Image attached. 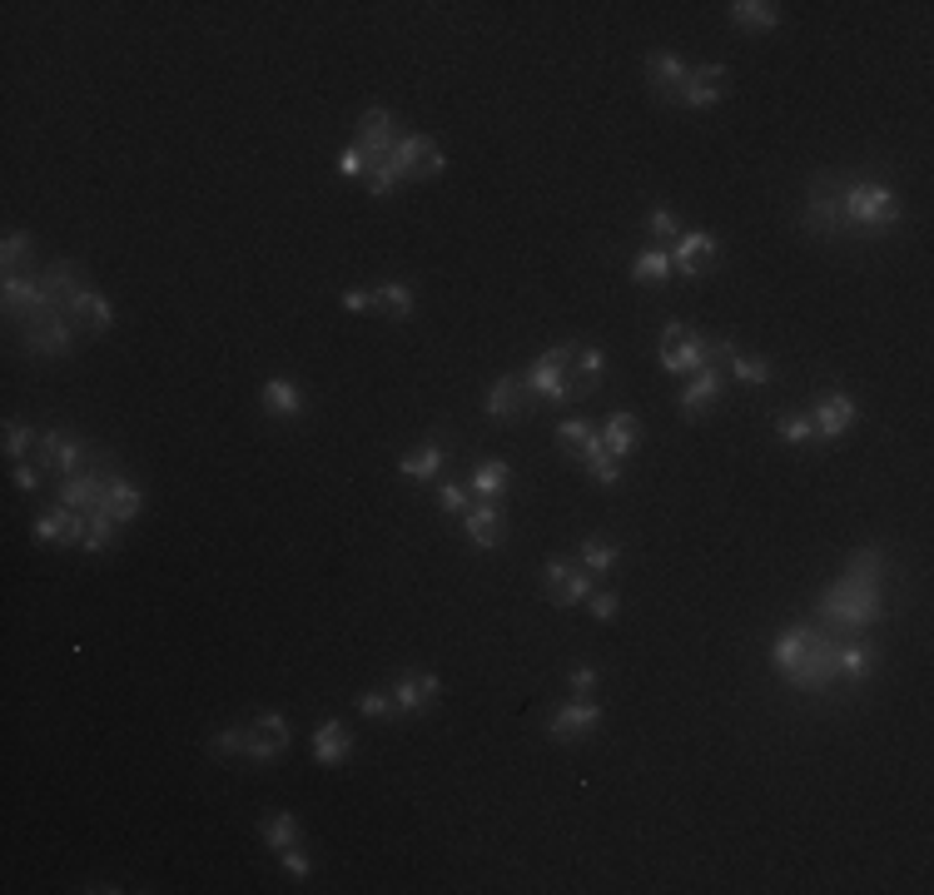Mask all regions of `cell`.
Here are the masks:
<instances>
[{
    "instance_id": "5b68a950",
    "label": "cell",
    "mask_w": 934,
    "mask_h": 895,
    "mask_svg": "<svg viewBox=\"0 0 934 895\" xmlns=\"http://www.w3.org/2000/svg\"><path fill=\"white\" fill-rule=\"evenodd\" d=\"M388 169H393L397 179H438L447 169V154L438 150V144L428 140V135H397V144L388 150V160H383Z\"/></svg>"
},
{
    "instance_id": "7a4b0ae2",
    "label": "cell",
    "mask_w": 934,
    "mask_h": 895,
    "mask_svg": "<svg viewBox=\"0 0 934 895\" xmlns=\"http://www.w3.org/2000/svg\"><path fill=\"white\" fill-rule=\"evenodd\" d=\"M841 224L845 239H885L905 224V204L885 179H845L841 175Z\"/></svg>"
},
{
    "instance_id": "7dc6e473",
    "label": "cell",
    "mask_w": 934,
    "mask_h": 895,
    "mask_svg": "<svg viewBox=\"0 0 934 895\" xmlns=\"http://www.w3.org/2000/svg\"><path fill=\"white\" fill-rule=\"evenodd\" d=\"M358 717H368V721L397 717V707H393V692H363V696H358Z\"/></svg>"
},
{
    "instance_id": "4dcf8cb0",
    "label": "cell",
    "mask_w": 934,
    "mask_h": 895,
    "mask_svg": "<svg viewBox=\"0 0 934 895\" xmlns=\"http://www.w3.org/2000/svg\"><path fill=\"white\" fill-rule=\"evenodd\" d=\"M810 627H816V622H791L785 632H775V642H771V661H775V671H781V677H791V671H795V661H800V652H806Z\"/></svg>"
},
{
    "instance_id": "8992f818",
    "label": "cell",
    "mask_w": 934,
    "mask_h": 895,
    "mask_svg": "<svg viewBox=\"0 0 934 895\" xmlns=\"http://www.w3.org/2000/svg\"><path fill=\"white\" fill-rule=\"evenodd\" d=\"M542 588H547L552 607L572 613V607H582V602L592 597L596 578L586 572V567H577V557H547V567H542Z\"/></svg>"
},
{
    "instance_id": "d6a6232c",
    "label": "cell",
    "mask_w": 934,
    "mask_h": 895,
    "mask_svg": "<svg viewBox=\"0 0 934 895\" xmlns=\"http://www.w3.org/2000/svg\"><path fill=\"white\" fill-rule=\"evenodd\" d=\"M621 563V547L617 542H602V538H586L582 547H577V567H586L592 578H611Z\"/></svg>"
},
{
    "instance_id": "f1b7e54d",
    "label": "cell",
    "mask_w": 934,
    "mask_h": 895,
    "mask_svg": "<svg viewBox=\"0 0 934 895\" xmlns=\"http://www.w3.org/2000/svg\"><path fill=\"white\" fill-rule=\"evenodd\" d=\"M686 75H691L686 60L666 55V50H652V55H646V80H652V90L661 94V100H666L671 90H681V85H686Z\"/></svg>"
},
{
    "instance_id": "11a10c76",
    "label": "cell",
    "mask_w": 934,
    "mask_h": 895,
    "mask_svg": "<svg viewBox=\"0 0 934 895\" xmlns=\"http://www.w3.org/2000/svg\"><path fill=\"white\" fill-rule=\"evenodd\" d=\"M40 472L46 468H25V463H15V488H21V493H40Z\"/></svg>"
},
{
    "instance_id": "d6986e66",
    "label": "cell",
    "mask_w": 934,
    "mask_h": 895,
    "mask_svg": "<svg viewBox=\"0 0 934 895\" xmlns=\"http://www.w3.org/2000/svg\"><path fill=\"white\" fill-rule=\"evenodd\" d=\"M870 671H875V647H870V642H860V636L835 642V682L864 686L870 682Z\"/></svg>"
},
{
    "instance_id": "f35d334b",
    "label": "cell",
    "mask_w": 934,
    "mask_h": 895,
    "mask_svg": "<svg viewBox=\"0 0 934 895\" xmlns=\"http://www.w3.org/2000/svg\"><path fill=\"white\" fill-rule=\"evenodd\" d=\"M274 756H283V746L274 742L269 731L258 727V721H249V742H244V761H254V766H269Z\"/></svg>"
},
{
    "instance_id": "f6af8a7d",
    "label": "cell",
    "mask_w": 934,
    "mask_h": 895,
    "mask_svg": "<svg viewBox=\"0 0 934 895\" xmlns=\"http://www.w3.org/2000/svg\"><path fill=\"white\" fill-rule=\"evenodd\" d=\"M244 742H249V727H219L210 736V752L214 756H244Z\"/></svg>"
},
{
    "instance_id": "ba28073f",
    "label": "cell",
    "mask_w": 934,
    "mask_h": 895,
    "mask_svg": "<svg viewBox=\"0 0 934 895\" xmlns=\"http://www.w3.org/2000/svg\"><path fill=\"white\" fill-rule=\"evenodd\" d=\"M810 424H816V443H835V438H845L860 424V403L845 389H830L810 403Z\"/></svg>"
},
{
    "instance_id": "83f0119b",
    "label": "cell",
    "mask_w": 934,
    "mask_h": 895,
    "mask_svg": "<svg viewBox=\"0 0 934 895\" xmlns=\"http://www.w3.org/2000/svg\"><path fill=\"white\" fill-rule=\"evenodd\" d=\"M0 299H5V318H15V324H21V318L40 304V274H5V289H0Z\"/></svg>"
},
{
    "instance_id": "9c48e42d",
    "label": "cell",
    "mask_w": 934,
    "mask_h": 895,
    "mask_svg": "<svg viewBox=\"0 0 934 895\" xmlns=\"http://www.w3.org/2000/svg\"><path fill=\"white\" fill-rule=\"evenodd\" d=\"M725 85H731V71L725 65H691L686 85L666 94V105H686V110H711L725 100Z\"/></svg>"
},
{
    "instance_id": "b9f144b4",
    "label": "cell",
    "mask_w": 934,
    "mask_h": 895,
    "mask_svg": "<svg viewBox=\"0 0 934 895\" xmlns=\"http://www.w3.org/2000/svg\"><path fill=\"white\" fill-rule=\"evenodd\" d=\"M30 254H36V239L25 235V229H11V235H5V249H0V264H5V274H15Z\"/></svg>"
},
{
    "instance_id": "8d00e7d4",
    "label": "cell",
    "mask_w": 934,
    "mask_h": 895,
    "mask_svg": "<svg viewBox=\"0 0 934 895\" xmlns=\"http://www.w3.org/2000/svg\"><path fill=\"white\" fill-rule=\"evenodd\" d=\"M374 304L383 308L388 318H413V289L403 279H388L374 289Z\"/></svg>"
},
{
    "instance_id": "52a82bcc",
    "label": "cell",
    "mask_w": 934,
    "mask_h": 895,
    "mask_svg": "<svg viewBox=\"0 0 934 895\" xmlns=\"http://www.w3.org/2000/svg\"><path fill=\"white\" fill-rule=\"evenodd\" d=\"M830 682H835V636H830V627L825 632L810 627L806 652H800V661H795V671H791V686H800V692H825Z\"/></svg>"
},
{
    "instance_id": "db71d44e",
    "label": "cell",
    "mask_w": 934,
    "mask_h": 895,
    "mask_svg": "<svg viewBox=\"0 0 934 895\" xmlns=\"http://www.w3.org/2000/svg\"><path fill=\"white\" fill-rule=\"evenodd\" d=\"M343 314H368V308H378L374 304V289H343Z\"/></svg>"
},
{
    "instance_id": "f546056e",
    "label": "cell",
    "mask_w": 934,
    "mask_h": 895,
    "mask_svg": "<svg viewBox=\"0 0 934 895\" xmlns=\"http://www.w3.org/2000/svg\"><path fill=\"white\" fill-rule=\"evenodd\" d=\"M671 274H677V269H671V249H666V244H646L642 254L631 260L627 279L631 283H666Z\"/></svg>"
},
{
    "instance_id": "7402d4cb",
    "label": "cell",
    "mask_w": 934,
    "mask_h": 895,
    "mask_svg": "<svg viewBox=\"0 0 934 895\" xmlns=\"http://www.w3.org/2000/svg\"><path fill=\"white\" fill-rule=\"evenodd\" d=\"M308 746H314V761H318V766H343V761L353 756V731L343 727L339 717H324Z\"/></svg>"
},
{
    "instance_id": "d4e9b609",
    "label": "cell",
    "mask_w": 934,
    "mask_h": 895,
    "mask_svg": "<svg viewBox=\"0 0 934 895\" xmlns=\"http://www.w3.org/2000/svg\"><path fill=\"white\" fill-rule=\"evenodd\" d=\"M110 513V518L125 528V522L140 518V507H144V493L135 478H125V472H110V488H105V503H100Z\"/></svg>"
},
{
    "instance_id": "ee69618b",
    "label": "cell",
    "mask_w": 934,
    "mask_h": 895,
    "mask_svg": "<svg viewBox=\"0 0 934 895\" xmlns=\"http://www.w3.org/2000/svg\"><path fill=\"white\" fill-rule=\"evenodd\" d=\"M438 507H443V513H457V518H463L467 507H472V497H467V483H457V478H438Z\"/></svg>"
},
{
    "instance_id": "836d02e7",
    "label": "cell",
    "mask_w": 934,
    "mask_h": 895,
    "mask_svg": "<svg viewBox=\"0 0 934 895\" xmlns=\"http://www.w3.org/2000/svg\"><path fill=\"white\" fill-rule=\"evenodd\" d=\"M567 374L577 378V389L592 399L596 389H602V374H607V358H602V349H592V343H577V358H572V368Z\"/></svg>"
},
{
    "instance_id": "5bb4252c",
    "label": "cell",
    "mask_w": 934,
    "mask_h": 895,
    "mask_svg": "<svg viewBox=\"0 0 934 895\" xmlns=\"http://www.w3.org/2000/svg\"><path fill=\"white\" fill-rule=\"evenodd\" d=\"M36 458L46 472H60V478H71V472L85 468V443L71 433H60V428H40V443H36Z\"/></svg>"
},
{
    "instance_id": "7bdbcfd3",
    "label": "cell",
    "mask_w": 934,
    "mask_h": 895,
    "mask_svg": "<svg viewBox=\"0 0 934 895\" xmlns=\"http://www.w3.org/2000/svg\"><path fill=\"white\" fill-rule=\"evenodd\" d=\"M592 433H596V424H592V418H561V424H557V443L567 448L572 458H577V453H582V443H586V438H592Z\"/></svg>"
},
{
    "instance_id": "60d3db41",
    "label": "cell",
    "mask_w": 934,
    "mask_h": 895,
    "mask_svg": "<svg viewBox=\"0 0 934 895\" xmlns=\"http://www.w3.org/2000/svg\"><path fill=\"white\" fill-rule=\"evenodd\" d=\"M36 443H40V428H30V424H5V458L11 463H21L25 453H36Z\"/></svg>"
},
{
    "instance_id": "e0dca14e",
    "label": "cell",
    "mask_w": 934,
    "mask_h": 895,
    "mask_svg": "<svg viewBox=\"0 0 934 895\" xmlns=\"http://www.w3.org/2000/svg\"><path fill=\"white\" fill-rule=\"evenodd\" d=\"M721 393H725V374H721V368H700L696 378H686V389L677 393L681 418H700V413H711L716 403H721Z\"/></svg>"
},
{
    "instance_id": "ab89813d",
    "label": "cell",
    "mask_w": 934,
    "mask_h": 895,
    "mask_svg": "<svg viewBox=\"0 0 934 895\" xmlns=\"http://www.w3.org/2000/svg\"><path fill=\"white\" fill-rule=\"evenodd\" d=\"M646 235H652V244H677L681 239V224H677V210H666V204H656L652 214H646Z\"/></svg>"
},
{
    "instance_id": "f5cc1de1",
    "label": "cell",
    "mask_w": 934,
    "mask_h": 895,
    "mask_svg": "<svg viewBox=\"0 0 934 895\" xmlns=\"http://www.w3.org/2000/svg\"><path fill=\"white\" fill-rule=\"evenodd\" d=\"M254 721H258L264 731H269V736L283 746V752H289V736H293V731H289V717H283V711H258Z\"/></svg>"
},
{
    "instance_id": "4316f807",
    "label": "cell",
    "mask_w": 934,
    "mask_h": 895,
    "mask_svg": "<svg viewBox=\"0 0 934 895\" xmlns=\"http://www.w3.org/2000/svg\"><path fill=\"white\" fill-rule=\"evenodd\" d=\"M443 463H447L443 443H422V448H413V453L397 458V478H408V483H438V478H443Z\"/></svg>"
},
{
    "instance_id": "ffe728a7",
    "label": "cell",
    "mask_w": 934,
    "mask_h": 895,
    "mask_svg": "<svg viewBox=\"0 0 934 895\" xmlns=\"http://www.w3.org/2000/svg\"><path fill=\"white\" fill-rule=\"evenodd\" d=\"M725 21L736 25V30L760 36V30H775V25L785 21V5H775V0H731V5H725Z\"/></svg>"
},
{
    "instance_id": "d590c367",
    "label": "cell",
    "mask_w": 934,
    "mask_h": 895,
    "mask_svg": "<svg viewBox=\"0 0 934 895\" xmlns=\"http://www.w3.org/2000/svg\"><path fill=\"white\" fill-rule=\"evenodd\" d=\"M119 538V522L110 518L105 507H94L90 518H85V542H80V553H105V547H115Z\"/></svg>"
},
{
    "instance_id": "ac0fdd59",
    "label": "cell",
    "mask_w": 934,
    "mask_h": 895,
    "mask_svg": "<svg viewBox=\"0 0 934 895\" xmlns=\"http://www.w3.org/2000/svg\"><path fill=\"white\" fill-rule=\"evenodd\" d=\"M71 318H75V329L85 333V339H100V333L115 329V304H110L100 289H80V299L71 304Z\"/></svg>"
},
{
    "instance_id": "2e32d148",
    "label": "cell",
    "mask_w": 934,
    "mask_h": 895,
    "mask_svg": "<svg viewBox=\"0 0 934 895\" xmlns=\"http://www.w3.org/2000/svg\"><path fill=\"white\" fill-rule=\"evenodd\" d=\"M463 532H467V542H472L478 553H492V547H503V542H507L503 507H497V503H472V507L463 513Z\"/></svg>"
},
{
    "instance_id": "484cf974",
    "label": "cell",
    "mask_w": 934,
    "mask_h": 895,
    "mask_svg": "<svg viewBox=\"0 0 934 895\" xmlns=\"http://www.w3.org/2000/svg\"><path fill=\"white\" fill-rule=\"evenodd\" d=\"M507 488H513V468L503 458H482L472 468V478H467V493L478 497V503H503Z\"/></svg>"
},
{
    "instance_id": "74e56055",
    "label": "cell",
    "mask_w": 934,
    "mask_h": 895,
    "mask_svg": "<svg viewBox=\"0 0 934 895\" xmlns=\"http://www.w3.org/2000/svg\"><path fill=\"white\" fill-rule=\"evenodd\" d=\"M775 433H781V443H791V448L816 443V424H810V413H785V418H775Z\"/></svg>"
},
{
    "instance_id": "603a6c76",
    "label": "cell",
    "mask_w": 934,
    "mask_h": 895,
    "mask_svg": "<svg viewBox=\"0 0 934 895\" xmlns=\"http://www.w3.org/2000/svg\"><path fill=\"white\" fill-rule=\"evenodd\" d=\"M596 433H602V443H607V453H617L621 463L631 458V453H636V448H642V418H636V413H627V408H617L607 418V424L596 428Z\"/></svg>"
},
{
    "instance_id": "7c38bea8",
    "label": "cell",
    "mask_w": 934,
    "mask_h": 895,
    "mask_svg": "<svg viewBox=\"0 0 934 895\" xmlns=\"http://www.w3.org/2000/svg\"><path fill=\"white\" fill-rule=\"evenodd\" d=\"M596 727H602V707H596L592 696H572L567 707L547 711V736L552 742H586Z\"/></svg>"
},
{
    "instance_id": "6da1fadb",
    "label": "cell",
    "mask_w": 934,
    "mask_h": 895,
    "mask_svg": "<svg viewBox=\"0 0 934 895\" xmlns=\"http://www.w3.org/2000/svg\"><path fill=\"white\" fill-rule=\"evenodd\" d=\"M880 557H885L880 547L860 553L850 563V572L820 597L825 627H835V632H860L864 622H875V617L885 613V607H880Z\"/></svg>"
},
{
    "instance_id": "f907efd6",
    "label": "cell",
    "mask_w": 934,
    "mask_h": 895,
    "mask_svg": "<svg viewBox=\"0 0 934 895\" xmlns=\"http://www.w3.org/2000/svg\"><path fill=\"white\" fill-rule=\"evenodd\" d=\"M596 686H602V671L596 667H572L567 671V692L572 696H596Z\"/></svg>"
},
{
    "instance_id": "1f68e13d",
    "label": "cell",
    "mask_w": 934,
    "mask_h": 895,
    "mask_svg": "<svg viewBox=\"0 0 934 895\" xmlns=\"http://www.w3.org/2000/svg\"><path fill=\"white\" fill-rule=\"evenodd\" d=\"M258 841L279 856V850H289V846H299L304 841V831H299V816L293 811H274V816H264L258 821Z\"/></svg>"
},
{
    "instance_id": "3957f363",
    "label": "cell",
    "mask_w": 934,
    "mask_h": 895,
    "mask_svg": "<svg viewBox=\"0 0 934 895\" xmlns=\"http://www.w3.org/2000/svg\"><path fill=\"white\" fill-rule=\"evenodd\" d=\"M21 343L36 358H71L80 349V329L71 314H25L21 318Z\"/></svg>"
},
{
    "instance_id": "cb8c5ba5",
    "label": "cell",
    "mask_w": 934,
    "mask_h": 895,
    "mask_svg": "<svg viewBox=\"0 0 934 895\" xmlns=\"http://www.w3.org/2000/svg\"><path fill=\"white\" fill-rule=\"evenodd\" d=\"M258 403H264V413H269V418H304V413H308L304 389H299L293 378H269V383L258 389Z\"/></svg>"
},
{
    "instance_id": "30bf717a",
    "label": "cell",
    "mask_w": 934,
    "mask_h": 895,
    "mask_svg": "<svg viewBox=\"0 0 934 895\" xmlns=\"http://www.w3.org/2000/svg\"><path fill=\"white\" fill-rule=\"evenodd\" d=\"M721 264V239L711 235V229H681V239L671 244V269L681 274V279H700L706 269H716Z\"/></svg>"
},
{
    "instance_id": "9f6ffc18",
    "label": "cell",
    "mask_w": 934,
    "mask_h": 895,
    "mask_svg": "<svg viewBox=\"0 0 934 895\" xmlns=\"http://www.w3.org/2000/svg\"><path fill=\"white\" fill-rule=\"evenodd\" d=\"M681 333H686V324H681V318H666V324H661V343H677Z\"/></svg>"
},
{
    "instance_id": "bcb514c9",
    "label": "cell",
    "mask_w": 934,
    "mask_h": 895,
    "mask_svg": "<svg viewBox=\"0 0 934 895\" xmlns=\"http://www.w3.org/2000/svg\"><path fill=\"white\" fill-rule=\"evenodd\" d=\"M279 866H283V875H289V881H308V875H314V856L304 850V841H299V846H289V850H279Z\"/></svg>"
},
{
    "instance_id": "e575fe53",
    "label": "cell",
    "mask_w": 934,
    "mask_h": 895,
    "mask_svg": "<svg viewBox=\"0 0 934 895\" xmlns=\"http://www.w3.org/2000/svg\"><path fill=\"white\" fill-rule=\"evenodd\" d=\"M725 374L736 378V383H750V389H766L775 378V368H771V358H760V354H731V364H725Z\"/></svg>"
},
{
    "instance_id": "8fae6325",
    "label": "cell",
    "mask_w": 934,
    "mask_h": 895,
    "mask_svg": "<svg viewBox=\"0 0 934 895\" xmlns=\"http://www.w3.org/2000/svg\"><path fill=\"white\" fill-rule=\"evenodd\" d=\"M393 692V707H397V717H422V711L443 696V682H438V671H418V667H408V671H397V682L388 686Z\"/></svg>"
},
{
    "instance_id": "9a60e30c",
    "label": "cell",
    "mask_w": 934,
    "mask_h": 895,
    "mask_svg": "<svg viewBox=\"0 0 934 895\" xmlns=\"http://www.w3.org/2000/svg\"><path fill=\"white\" fill-rule=\"evenodd\" d=\"M656 364H661V374L671 378H696L700 368H706V333H681L677 343H661L656 349Z\"/></svg>"
},
{
    "instance_id": "44dd1931",
    "label": "cell",
    "mask_w": 934,
    "mask_h": 895,
    "mask_svg": "<svg viewBox=\"0 0 934 895\" xmlns=\"http://www.w3.org/2000/svg\"><path fill=\"white\" fill-rule=\"evenodd\" d=\"M482 413H488L492 424H517L527 413V389H522V378H497L488 389V403H482Z\"/></svg>"
},
{
    "instance_id": "277c9868",
    "label": "cell",
    "mask_w": 934,
    "mask_h": 895,
    "mask_svg": "<svg viewBox=\"0 0 934 895\" xmlns=\"http://www.w3.org/2000/svg\"><path fill=\"white\" fill-rule=\"evenodd\" d=\"M800 224H806V235H816V239H845V224H841V175H816V179H810Z\"/></svg>"
},
{
    "instance_id": "816d5d0a",
    "label": "cell",
    "mask_w": 934,
    "mask_h": 895,
    "mask_svg": "<svg viewBox=\"0 0 934 895\" xmlns=\"http://www.w3.org/2000/svg\"><path fill=\"white\" fill-rule=\"evenodd\" d=\"M363 185H368V194H374V200H383V194H393V189L403 185V179H397L388 165H374V169H368V179H363Z\"/></svg>"
},
{
    "instance_id": "4fadbf2b",
    "label": "cell",
    "mask_w": 934,
    "mask_h": 895,
    "mask_svg": "<svg viewBox=\"0 0 934 895\" xmlns=\"http://www.w3.org/2000/svg\"><path fill=\"white\" fill-rule=\"evenodd\" d=\"M397 135H403V130H397L393 110L374 105V110H363V115H358V140H353V144L368 154V169H374V165H383V160H388V150L397 144Z\"/></svg>"
},
{
    "instance_id": "c3c4849f",
    "label": "cell",
    "mask_w": 934,
    "mask_h": 895,
    "mask_svg": "<svg viewBox=\"0 0 934 895\" xmlns=\"http://www.w3.org/2000/svg\"><path fill=\"white\" fill-rule=\"evenodd\" d=\"M586 613H592V622H617V613H621V597H617V592H602V588H592V597H586Z\"/></svg>"
},
{
    "instance_id": "681fc988",
    "label": "cell",
    "mask_w": 934,
    "mask_h": 895,
    "mask_svg": "<svg viewBox=\"0 0 934 895\" xmlns=\"http://www.w3.org/2000/svg\"><path fill=\"white\" fill-rule=\"evenodd\" d=\"M333 169H339L343 179H368V154H363L358 144H343V150H339V165H333Z\"/></svg>"
}]
</instances>
